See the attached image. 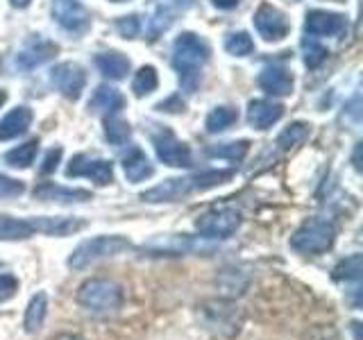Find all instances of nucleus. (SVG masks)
<instances>
[{
  "label": "nucleus",
  "instance_id": "obj_1",
  "mask_svg": "<svg viewBox=\"0 0 363 340\" xmlns=\"http://www.w3.org/2000/svg\"><path fill=\"white\" fill-rule=\"evenodd\" d=\"M234 177V170H207V173H198L193 177H170L162 184L147 188L141 193L143 202L159 204V202H179L189 198L191 193L207 191L213 186H220L225 181Z\"/></svg>",
  "mask_w": 363,
  "mask_h": 340
},
{
  "label": "nucleus",
  "instance_id": "obj_2",
  "mask_svg": "<svg viewBox=\"0 0 363 340\" xmlns=\"http://www.w3.org/2000/svg\"><path fill=\"white\" fill-rule=\"evenodd\" d=\"M209 60V45L198 34L184 32L173 43V66L179 73L182 84L189 91L196 89L200 79V68Z\"/></svg>",
  "mask_w": 363,
  "mask_h": 340
},
{
  "label": "nucleus",
  "instance_id": "obj_3",
  "mask_svg": "<svg viewBox=\"0 0 363 340\" xmlns=\"http://www.w3.org/2000/svg\"><path fill=\"white\" fill-rule=\"evenodd\" d=\"M75 302L89 313L109 315V313H116L123 306L125 293L121 283H116L113 279L91 277L79 283V288L75 293Z\"/></svg>",
  "mask_w": 363,
  "mask_h": 340
},
{
  "label": "nucleus",
  "instance_id": "obj_4",
  "mask_svg": "<svg viewBox=\"0 0 363 340\" xmlns=\"http://www.w3.org/2000/svg\"><path fill=\"white\" fill-rule=\"evenodd\" d=\"M128 249H132V243L125 236L102 234V236L89 238V241L79 243L71 252V256L66 259V266L71 270H84L91 264H98V261L109 259V256H118L123 252H128Z\"/></svg>",
  "mask_w": 363,
  "mask_h": 340
},
{
  "label": "nucleus",
  "instance_id": "obj_5",
  "mask_svg": "<svg viewBox=\"0 0 363 340\" xmlns=\"http://www.w3.org/2000/svg\"><path fill=\"white\" fill-rule=\"evenodd\" d=\"M211 238L191 234H162L145 241L139 249L147 256H186V254H211L216 245Z\"/></svg>",
  "mask_w": 363,
  "mask_h": 340
},
{
  "label": "nucleus",
  "instance_id": "obj_6",
  "mask_svg": "<svg viewBox=\"0 0 363 340\" xmlns=\"http://www.w3.org/2000/svg\"><path fill=\"white\" fill-rule=\"evenodd\" d=\"M336 241V227L325 218H309L304 220L291 236V249L304 256H318L332 249Z\"/></svg>",
  "mask_w": 363,
  "mask_h": 340
},
{
  "label": "nucleus",
  "instance_id": "obj_7",
  "mask_svg": "<svg viewBox=\"0 0 363 340\" xmlns=\"http://www.w3.org/2000/svg\"><path fill=\"white\" fill-rule=\"evenodd\" d=\"M238 227H241V211L232 207L209 209L196 220V230L204 238H230L236 234Z\"/></svg>",
  "mask_w": 363,
  "mask_h": 340
},
{
  "label": "nucleus",
  "instance_id": "obj_8",
  "mask_svg": "<svg viewBox=\"0 0 363 340\" xmlns=\"http://www.w3.org/2000/svg\"><path fill=\"white\" fill-rule=\"evenodd\" d=\"M66 177H86L100 186H107L113 181V164L102 157L75 154L66 168Z\"/></svg>",
  "mask_w": 363,
  "mask_h": 340
},
{
  "label": "nucleus",
  "instance_id": "obj_9",
  "mask_svg": "<svg viewBox=\"0 0 363 340\" xmlns=\"http://www.w3.org/2000/svg\"><path fill=\"white\" fill-rule=\"evenodd\" d=\"M152 143H155V152L159 157V162H164L166 166L189 168L193 164L189 145L184 141H179L170 130H159L152 136Z\"/></svg>",
  "mask_w": 363,
  "mask_h": 340
},
{
  "label": "nucleus",
  "instance_id": "obj_10",
  "mask_svg": "<svg viewBox=\"0 0 363 340\" xmlns=\"http://www.w3.org/2000/svg\"><path fill=\"white\" fill-rule=\"evenodd\" d=\"M50 82L68 100H77L79 96H82L84 86H86V75H84L82 66H79V64L64 62V64H57L52 68Z\"/></svg>",
  "mask_w": 363,
  "mask_h": 340
},
{
  "label": "nucleus",
  "instance_id": "obj_11",
  "mask_svg": "<svg viewBox=\"0 0 363 340\" xmlns=\"http://www.w3.org/2000/svg\"><path fill=\"white\" fill-rule=\"evenodd\" d=\"M255 28L266 41H281L291 32V23L284 16V11L270 3H261L255 11Z\"/></svg>",
  "mask_w": 363,
  "mask_h": 340
},
{
  "label": "nucleus",
  "instance_id": "obj_12",
  "mask_svg": "<svg viewBox=\"0 0 363 340\" xmlns=\"http://www.w3.org/2000/svg\"><path fill=\"white\" fill-rule=\"evenodd\" d=\"M304 30L311 37H338L347 30V21L343 14H334L327 9H311L306 14Z\"/></svg>",
  "mask_w": 363,
  "mask_h": 340
},
{
  "label": "nucleus",
  "instance_id": "obj_13",
  "mask_svg": "<svg viewBox=\"0 0 363 340\" xmlns=\"http://www.w3.org/2000/svg\"><path fill=\"white\" fill-rule=\"evenodd\" d=\"M204 315H207V322L211 327H216L218 332L225 334H236L238 332V324H241V313H238V306H234L232 302H207L202 304Z\"/></svg>",
  "mask_w": 363,
  "mask_h": 340
},
{
  "label": "nucleus",
  "instance_id": "obj_14",
  "mask_svg": "<svg viewBox=\"0 0 363 340\" xmlns=\"http://www.w3.org/2000/svg\"><path fill=\"white\" fill-rule=\"evenodd\" d=\"M52 16L68 32H84L89 28V14L77 0H52Z\"/></svg>",
  "mask_w": 363,
  "mask_h": 340
},
{
  "label": "nucleus",
  "instance_id": "obj_15",
  "mask_svg": "<svg viewBox=\"0 0 363 340\" xmlns=\"http://www.w3.org/2000/svg\"><path fill=\"white\" fill-rule=\"evenodd\" d=\"M34 227H37V234L64 238L84 230L86 222L82 218H73V215H39L34 218Z\"/></svg>",
  "mask_w": 363,
  "mask_h": 340
},
{
  "label": "nucleus",
  "instance_id": "obj_16",
  "mask_svg": "<svg viewBox=\"0 0 363 340\" xmlns=\"http://www.w3.org/2000/svg\"><path fill=\"white\" fill-rule=\"evenodd\" d=\"M34 198L41 202H62V204H73V202H86L94 196L84 188H66V186H57L52 181H43L37 188H34Z\"/></svg>",
  "mask_w": 363,
  "mask_h": 340
},
{
  "label": "nucleus",
  "instance_id": "obj_17",
  "mask_svg": "<svg viewBox=\"0 0 363 340\" xmlns=\"http://www.w3.org/2000/svg\"><path fill=\"white\" fill-rule=\"evenodd\" d=\"M284 116V107L272 100H252L247 105V120L255 130H268Z\"/></svg>",
  "mask_w": 363,
  "mask_h": 340
},
{
  "label": "nucleus",
  "instance_id": "obj_18",
  "mask_svg": "<svg viewBox=\"0 0 363 340\" xmlns=\"http://www.w3.org/2000/svg\"><path fill=\"white\" fill-rule=\"evenodd\" d=\"M259 86L270 96H289L293 91V75L284 66H266L259 73Z\"/></svg>",
  "mask_w": 363,
  "mask_h": 340
},
{
  "label": "nucleus",
  "instance_id": "obj_19",
  "mask_svg": "<svg viewBox=\"0 0 363 340\" xmlns=\"http://www.w3.org/2000/svg\"><path fill=\"white\" fill-rule=\"evenodd\" d=\"M55 55H57V45L55 43L45 41V39H34L18 52L16 64L21 68H26V71H32V68H37V66L45 64L48 60H52Z\"/></svg>",
  "mask_w": 363,
  "mask_h": 340
},
{
  "label": "nucleus",
  "instance_id": "obj_20",
  "mask_svg": "<svg viewBox=\"0 0 363 340\" xmlns=\"http://www.w3.org/2000/svg\"><path fill=\"white\" fill-rule=\"evenodd\" d=\"M34 234V218H11L0 213V241H28Z\"/></svg>",
  "mask_w": 363,
  "mask_h": 340
},
{
  "label": "nucleus",
  "instance_id": "obj_21",
  "mask_svg": "<svg viewBox=\"0 0 363 340\" xmlns=\"http://www.w3.org/2000/svg\"><path fill=\"white\" fill-rule=\"evenodd\" d=\"M32 123V111L28 107L11 109L7 116L0 120V141H11L16 136L26 134Z\"/></svg>",
  "mask_w": 363,
  "mask_h": 340
},
{
  "label": "nucleus",
  "instance_id": "obj_22",
  "mask_svg": "<svg viewBox=\"0 0 363 340\" xmlns=\"http://www.w3.org/2000/svg\"><path fill=\"white\" fill-rule=\"evenodd\" d=\"M45 315H48V295L41 290L37 295H32L26 306V315H23V327H26V332L28 334L41 332Z\"/></svg>",
  "mask_w": 363,
  "mask_h": 340
},
{
  "label": "nucleus",
  "instance_id": "obj_23",
  "mask_svg": "<svg viewBox=\"0 0 363 340\" xmlns=\"http://www.w3.org/2000/svg\"><path fill=\"white\" fill-rule=\"evenodd\" d=\"M123 170H125V177H128L132 184H139V181L152 177L155 173L150 159H147L145 152L139 150V147H134V150L123 159Z\"/></svg>",
  "mask_w": 363,
  "mask_h": 340
},
{
  "label": "nucleus",
  "instance_id": "obj_24",
  "mask_svg": "<svg viewBox=\"0 0 363 340\" xmlns=\"http://www.w3.org/2000/svg\"><path fill=\"white\" fill-rule=\"evenodd\" d=\"M96 66L100 68V73L109 77V79H123L130 73V60L125 55L109 50V52H100L96 57Z\"/></svg>",
  "mask_w": 363,
  "mask_h": 340
},
{
  "label": "nucleus",
  "instance_id": "obj_25",
  "mask_svg": "<svg viewBox=\"0 0 363 340\" xmlns=\"http://www.w3.org/2000/svg\"><path fill=\"white\" fill-rule=\"evenodd\" d=\"M89 107L94 111H100V113H116L125 107V98L121 96V91H116L113 86L102 84L96 89V94H94V98H91Z\"/></svg>",
  "mask_w": 363,
  "mask_h": 340
},
{
  "label": "nucleus",
  "instance_id": "obj_26",
  "mask_svg": "<svg viewBox=\"0 0 363 340\" xmlns=\"http://www.w3.org/2000/svg\"><path fill=\"white\" fill-rule=\"evenodd\" d=\"M361 272H363V259L361 254H352L343 261H338L332 270V279L338 283H354L359 286L361 281Z\"/></svg>",
  "mask_w": 363,
  "mask_h": 340
},
{
  "label": "nucleus",
  "instance_id": "obj_27",
  "mask_svg": "<svg viewBox=\"0 0 363 340\" xmlns=\"http://www.w3.org/2000/svg\"><path fill=\"white\" fill-rule=\"evenodd\" d=\"M37 152H39V141L32 139L28 143L14 147V150H9L5 154V164L11 168H30L34 164V159H37Z\"/></svg>",
  "mask_w": 363,
  "mask_h": 340
},
{
  "label": "nucleus",
  "instance_id": "obj_28",
  "mask_svg": "<svg viewBox=\"0 0 363 340\" xmlns=\"http://www.w3.org/2000/svg\"><path fill=\"white\" fill-rule=\"evenodd\" d=\"M309 132H311V125L298 120V123L289 125V128L279 134L277 145L281 147V150H291V147L304 143V141H306V136H309Z\"/></svg>",
  "mask_w": 363,
  "mask_h": 340
},
{
  "label": "nucleus",
  "instance_id": "obj_29",
  "mask_svg": "<svg viewBox=\"0 0 363 340\" xmlns=\"http://www.w3.org/2000/svg\"><path fill=\"white\" fill-rule=\"evenodd\" d=\"M238 120V111L232 109V107H216L209 116H207V132L216 134V132H225L227 128H232V125Z\"/></svg>",
  "mask_w": 363,
  "mask_h": 340
},
{
  "label": "nucleus",
  "instance_id": "obj_30",
  "mask_svg": "<svg viewBox=\"0 0 363 340\" xmlns=\"http://www.w3.org/2000/svg\"><path fill=\"white\" fill-rule=\"evenodd\" d=\"M105 136H107V141L111 145H125L130 141V136H132V130H130V125L125 123L123 118L118 116H107L105 118Z\"/></svg>",
  "mask_w": 363,
  "mask_h": 340
},
{
  "label": "nucleus",
  "instance_id": "obj_31",
  "mask_svg": "<svg viewBox=\"0 0 363 340\" xmlns=\"http://www.w3.org/2000/svg\"><path fill=\"white\" fill-rule=\"evenodd\" d=\"M159 84V77H157V71L152 66H141L139 71H136L134 79H132V91L139 98L152 94V91L157 89Z\"/></svg>",
  "mask_w": 363,
  "mask_h": 340
},
{
  "label": "nucleus",
  "instance_id": "obj_32",
  "mask_svg": "<svg viewBox=\"0 0 363 340\" xmlns=\"http://www.w3.org/2000/svg\"><path fill=\"white\" fill-rule=\"evenodd\" d=\"M250 150V141H234V143H220V145H211L209 147V157H218V159H230V162H241Z\"/></svg>",
  "mask_w": 363,
  "mask_h": 340
},
{
  "label": "nucleus",
  "instance_id": "obj_33",
  "mask_svg": "<svg viewBox=\"0 0 363 340\" xmlns=\"http://www.w3.org/2000/svg\"><path fill=\"white\" fill-rule=\"evenodd\" d=\"M225 50L234 57H245L255 50V41L250 39L247 32H232L225 39Z\"/></svg>",
  "mask_w": 363,
  "mask_h": 340
},
{
  "label": "nucleus",
  "instance_id": "obj_34",
  "mask_svg": "<svg viewBox=\"0 0 363 340\" xmlns=\"http://www.w3.org/2000/svg\"><path fill=\"white\" fill-rule=\"evenodd\" d=\"M325 60H327V50L323 48V45L304 41V64L306 66H309V68H318Z\"/></svg>",
  "mask_w": 363,
  "mask_h": 340
},
{
  "label": "nucleus",
  "instance_id": "obj_35",
  "mask_svg": "<svg viewBox=\"0 0 363 340\" xmlns=\"http://www.w3.org/2000/svg\"><path fill=\"white\" fill-rule=\"evenodd\" d=\"M18 293V279L11 272H0V302H9Z\"/></svg>",
  "mask_w": 363,
  "mask_h": 340
},
{
  "label": "nucleus",
  "instance_id": "obj_36",
  "mask_svg": "<svg viewBox=\"0 0 363 340\" xmlns=\"http://www.w3.org/2000/svg\"><path fill=\"white\" fill-rule=\"evenodd\" d=\"M170 21H173V18H170V11L164 9V7H159L155 11V16L150 18V39H157L164 30H168Z\"/></svg>",
  "mask_w": 363,
  "mask_h": 340
},
{
  "label": "nucleus",
  "instance_id": "obj_37",
  "mask_svg": "<svg viewBox=\"0 0 363 340\" xmlns=\"http://www.w3.org/2000/svg\"><path fill=\"white\" fill-rule=\"evenodd\" d=\"M116 30H118L121 37H125V39H134L136 34L141 32V23H139V18H136V16H121V18L116 21Z\"/></svg>",
  "mask_w": 363,
  "mask_h": 340
},
{
  "label": "nucleus",
  "instance_id": "obj_38",
  "mask_svg": "<svg viewBox=\"0 0 363 340\" xmlns=\"http://www.w3.org/2000/svg\"><path fill=\"white\" fill-rule=\"evenodd\" d=\"M21 193H23L21 181L0 175V198H14V196H21Z\"/></svg>",
  "mask_w": 363,
  "mask_h": 340
},
{
  "label": "nucleus",
  "instance_id": "obj_39",
  "mask_svg": "<svg viewBox=\"0 0 363 340\" xmlns=\"http://www.w3.org/2000/svg\"><path fill=\"white\" fill-rule=\"evenodd\" d=\"M60 159H62V147H52V150L45 154L43 159V166H41V173L43 175H50L57 170V166H60Z\"/></svg>",
  "mask_w": 363,
  "mask_h": 340
},
{
  "label": "nucleus",
  "instance_id": "obj_40",
  "mask_svg": "<svg viewBox=\"0 0 363 340\" xmlns=\"http://www.w3.org/2000/svg\"><path fill=\"white\" fill-rule=\"evenodd\" d=\"M157 109H162V111H182V109H184V102H182L179 98H170L166 102H159Z\"/></svg>",
  "mask_w": 363,
  "mask_h": 340
},
{
  "label": "nucleus",
  "instance_id": "obj_41",
  "mask_svg": "<svg viewBox=\"0 0 363 340\" xmlns=\"http://www.w3.org/2000/svg\"><path fill=\"white\" fill-rule=\"evenodd\" d=\"M238 3H241V0H213V5L218 9H234L238 7Z\"/></svg>",
  "mask_w": 363,
  "mask_h": 340
},
{
  "label": "nucleus",
  "instance_id": "obj_42",
  "mask_svg": "<svg viewBox=\"0 0 363 340\" xmlns=\"http://www.w3.org/2000/svg\"><path fill=\"white\" fill-rule=\"evenodd\" d=\"M50 340H84L82 336H79V334H57V336H52Z\"/></svg>",
  "mask_w": 363,
  "mask_h": 340
},
{
  "label": "nucleus",
  "instance_id": "obj_43",
  "mask_svg": "<svg viewBox=\"0 0 363 340\" xmlns=\"http://www.w3.org/2000/svg\"><path fill=\"white\" fill-rule=\"evenodd\" d=\"M32 3V0H11V5L14 7H18V9H26L28 5Z\"/></svg>",
  "mask_w": 363,
  "mask_h": 340
},
{
  "label": "nucleus",
  "instance_id": "obj_44",
  "mask_svg": "<svg viewBox=\"0 0 363 340\" xmlns=\"http://www.w3.org/2000/svg\"><path fill=\"white\" fill-rule=\"evenodd\" d=\"M5 100H7V91H3V89H0V107L5 105Z\"/></svg>",
  "mask_w": 363,
  "mask_h": 340
},
{
  "label": "nucleus",
  "instance_id": "obj_45",
  "mask_svg": "<svg viewBox=\"0 0 363 340\" xmlns=\"http://www.w3.org/2000/svg\"><path fill=\"white\" fill-rule=\"evenodd\" d=\"M191 3H193V0H177V5H179V7H189Z\"/></svg>",
  "mask_w": 363,
  "mask_h": 340
},
{
  "label": "nucleus",
  "instance_id": "obj_46",
  "mask_svg": "<svg viewBox=\"0 0 363 340\" xmlns=\"http://www.w3.org/2000/svg\"><path fill=\"white\" fill-rule=\"evenodd\" d=\"M113 3H125V0H113Z\"/></svg>",
  "mask_w": 363,
  "mask_h": 340
},
{
  "label": "nucleus",
  "instance_id": "obj_47",
  "mask_svg": "<svg viewBox=\"0 0 363 340\" xmlns=\"http://www.w3.org/2000/svg\"><path fill=\"white\" fill-rule=\"evenodd\" d=\"M0 272H3V261H0Z\"/></svg>",
  "mask_w": 363,
  "mask_h": 340
}]
</instances>
